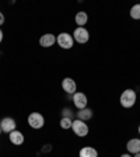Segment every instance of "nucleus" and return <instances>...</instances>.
<instances>
[{"label": "nucleus", "instance_id": "obj_1", "mask_svg": "<svg viewBox=\"0 0 140 157\" xmlns=\"http://www.w3.org/2000/svg\"><path fill=\"white\" fill-rule=\"evenodd\" d=\"M136 100H137V94L134 90H132V88H127V90H125L123 93L121 94V105L123 108H132L134 104H136Z\"/></svg>", "mask_w": 140, "mask_h": 157}, {"label": "nucleus", "instance_id": "obj_2", "mask_svg": "<svg viewBox=\"0 0 140 157\" xmlns=\"http://www.w3.org/2000/svg\"><path fill=\"white\" fill-rule=\"evenodd\" d=\"M56 42L60 48L63 49H72L73 45H74V39L70 34L67 33H60L58 36H56Z\"/></svg>", "mask_w": 140, "mask_h": 157}, {"label": "nucleus", "instance_id": "obj_3", "mask_svg": "<svg viewBox=\"0 0 140 157\" xmlns=\"http://www.w3.org/2000/svg\"><path fill=\"white\" fill-rule=\"evenodd\" d=\"M28 125L32 129H41L45 125V118L39 112H31L28 115Z\"/></svg>", "mask_w": 140, "mask_h": 157}, {"label": "nucleus", "instance_id": "obj_4", "mask_svg": "<svg viewBox=\"0 0 140 157\" xmlns=\"http://www.w3.org/2000/svg\"><path fill=\"white\" fill-rule=\"evenodd\" d=\"M72 129L76 136H78V137H85L88 135V131H90V129H88V125L85 124L84 121H80V119L73 121Z\"/></svg>", "mask_w": 140, "mask_h": 157}, {"label": "nucleus", "instance_id": "obj_5", "mask_svg": "<svg viewBox=\"0 0 140 157\" xmlns=\"http://www.w3.org/2000/svg\"><path fill=\"white\" fill-rule=\"evenodd\" d=\"M73 39L78 44H85L90 39V34H88V31L84 27H77L74 29V33H73Z\"/></svg>", "mask_w": 140, "mask_h": 157}, {"label": "nucleus", "instance_id": "obj_6", "mask_svg": "<svg viewBox=\"0 0 140 157\" xmlns=\"http://www.w3.org/2000/svg\"><path fill=\"white\" fill-rule=\"evenodd\" d=\"M73 102H74V107L77 108L78 111H80V109H84V108H87V104H88L87 95L81 91H76L74 94H73Z\"/></svg>", "mask_w": 140, "mask_h": 157}, {"label": "nucleus", "instance_id": "obj_7", "mask_svg": "<svg viewBox=\"0 0 140 157\" xmlns=\"http://www.w3.org/2000/svg\"><path fill=\"white\" fill-rule=\"evenodd\" d=\"M0 128H2V131H3L4 133H10V132L16 131L17 124L13 118L7 117V118H3V119L0 121Z\"/></svg>", "mask_w": 140, "mask_h": 157}, {"label": "nucleus", "instance_id": "obj_8", "mask_svg": "<svg viewBox=\"0 0 140 157\" xmlns=\"http://www.w3.org/2000/svg\"><path fill=\"white\" fill-rule=\"evenodd\" d=\"M56 44V36L53 34H44L41 38H39V45L42 48H51Z\"/></svg>", "mask_w": 140, "mask_h": 157}, {"label": "nucleus", "instance_id": "obj_9", "mask_svg": "<svg viewBox=\"0 0 140 157\" xmlns=\"http://www.w3.org/2000/svg\"><path fill=\"white\" fill-rule=\"evenodd\" d=\"M62 88L67 94H74L76 90H77V84H76V82L73 78L66 77V78H63V82H62Z\"/></svg>", "mask_w": 140, "mask_h": 157}, {"label": "nucleus", "instance_id": "obj_10", "mask_svg": "<svg viewBox=\"0 0 140 157\" xmlns=\"http://www.w3.org/2000/svg\"><path fill=\"white\" fill-rule=\"evenodd\" d=\"M9 139H10V142H11L13 144H16V146H20V144L24 143V135L20 131H17V129L13 131V132H10Z\"/></svg>", "mask_w": 140, "mask_h": 157}, {"label": "nucleus", "instance_id": "obj_11", "mask_svg": "<svg viewBox=\"0 0 140 157\" xmlns=\"http://www.w3.org/2000/svg\"><path fill=\"white\" fill-rule=\"evenodd\" d=\"M126 147H127V151H129V153H132V154L140 153V139H137V137L131 139V140L127 142Z\"/></svg>", "mask_w": 140, "mask_h": 157}, {"label": "nucleus", "instance_id": "obj_12", "mask_svg": "<svg viewBox=\"0 0 140 157\" xmlns=\"http://www.w3.org/2000/svg\"><path fill=\"white\" fill-rule=\"evenodd\" d=\"M78 156L80 157H98V151L91 146H85L80 150Z\"/></svg>", "mask_w": 140, "mask_h": 157}, {"label": "nucleus", "instance_id": "obj_13", "mask_svg": "<svg viewBox=\"0 0 140 157\" xmlns=\"http://www.w3.org/2000/svg\"><path fill=\"white\" fill-rule=\"evenodd\" d=\"M93 118V109H90V108H84V109H80V111L77 112V119H80V121H88V119H91Z\"/></svg>", "mask_w": 140, "mask_h": 157}, {"label": "nucleus", "instance_id": "obj_14", "mask_svg": "<svg viewBox=\"0 0 140 157\" xmlns=\"http://www.w3.org/2000/svg\"><path fill=\"white\" fill-rule=\"evenodd\" d=\"M74 20H76V24H77L78 27H84L88 21V16L85 11H78V13L76 14Z\"/></svg>", "mask_w": 140, "mask_h": 157}, {"label": "nucleus", "instance_id": "obj_15", "mask_svg": "<svg viewBox=\"0 0 140 157\" xmlns=\"http://www.w3.org/2000/svg\"><path fill=\"white\" fill-rule=\"evenodd\" d=\"M131 17L133 20H140V3L134 4L131 9Z\"/></svg>", "mask_w": 140, "mask_h": 157}, {"label": "nucleus", "instance_id": "obj_16", "mask_svg": "<svg viewBox=\"0 0 140 157\" xmlns=\"http://www.w3.org/2000/svg\"><path fill=\"white\" fill-rule=\"evenodd\" d=\"M73 125V121H72V118H65L62 117V119H60V128L62 129H70Z\"/></svg>", "mask_w": 140, "mask_h": 157}, {"label": "nucleus", "instance_id": "obj_17", "mask_svg": "<svg viewBox=\"0 0 140 157\" xmlns=\"http://www.w3.org/2000/svg\"><path fill=\"white\" fill-rule=\"evenodd\" d=\"M62 115L65 118H72L73 117V112H72V109H69V108H65L63 109V112H62Z\"/></svg>", "mask_w": 140, "mask_h": 157}, {"label": "nucleus", "instance_id": "obj_18", "mask_svg": "<svg viewBox=\"0 0 140 157\" xmlns=\"http://www.w3.org/2000/svg\"><path fill=\"white\" fill-rule=\"evenodd\" d=\"M4 24V16H3V13L0 11V25H3Z\"/></svg>", "mask_w": 140, "mask_h": 157}, {"label": "nucleus", "instance_id": "obj_19", "mask_svg": "<svg viewBox=\"0 0 140 157\" xmlns=\"http://www.w3.org/2000/svg\"><path fill=\"white\" fill-rule=\"evenodd\" d=\"M2 41H3V31L0 29V44H2Z\"/></svg>", "mask_w": 140, "mask_h": 157}, {"label": "nucleus", "instance_id": "obj_20", "mask_svg": "<svg viewBox=\"0 0 140 157\" xmlns=\"http://www.w3.org/2000/svg\"><path fill=\"white\" fill-rule=\"evenodd\" d=\"M121 157H132V156H131V154H127V153H125V154H122Z\"/></svg>", "mask_w": 140, "mask_h": 157}, {"label": "nucleus", "instance_id": "obj_21", "mask_svg": "<svg viewBox=\"0 0 140 157\" xmlns=\"http://www.w3.org/2000/svg\"><path fill=\"white\" fill-rule=\"evenodd\" d=\"M134 157H140V153H137V154H134Z\"/></svg>", "mask_w": 140, "mask_h": 157}, {"label": "nucleus", "instance_id": "obj_22", "mask_svg": "<svg viewBox=\"0 0 140 157\" xmlns=\"http://www.w3.org/2000/svg\"><path fill=\"white\" fill-rule=\"evenodd\" d=\"M137 131H139V135H140V125H139V129H137Z\"/></svg>", "mask_w": 140, "mask_h": 157}, {"label": "nucleus", "instance_id": "obj_23", "mask_svg": "<svg viewBox=\"0 0 140 157\" xmlns=\"http://www.w3.org/2000/svg\"><path fill=\"white\" fill-rule=\"evenodd\" d=\"M2 132H3V131H2V128H0V135H2Z\"/></svg>", "mask_w": 140, "mask_h": 157}]
</instances>
